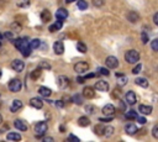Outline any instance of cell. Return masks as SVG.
I'll use <instances>...</instances> for the list:
<instances>
[{"label":"cell","instance_id":"cell-23","mask_svg":"<svg viewBox=\"0 0 158 142\" xmlns=\"http://www.w3.org/2000/svg\"><path fill=\"white\" fill-rule=\"evenodd\" d=\"M89 124H90V120L87 118V116H82V118L78 119V125L82 127H87L89 126Z\"/></svg>","mask_w":158,"mask_h":142},{"label":"cell","instance_id":"cell-28","mask_svg":"<svg viewBox=\"0 0 158 142\" xmlns=\"http://www.w3.org/2000/svg\"><path fill=\"white\" fill-rule=\"evenodd\" d=\"M125 116H126V119H129V120H135V119L138 118V116H137V113H136L135 110H130V111H127Z\"/></svg>","mask_w":158,"mask_h":142},{"label":"cell","instance_id":"cell-39","mask_svg":"<svg viewBox=\"0 0 158 142\" xmlns=\"http://www.w3.org/2000/svg\"><path fill=\"white\" fill-rule=\"evenodd\" d=\"M141 69H142V64H137L136 67H135V68L134 69H132V73H134V74H138L140 72H141Z\"/></svg>","mask_w":158,"mask_h":142},{"label":"cell","instance_id":"cell-50","mask_svg":"<svg viewBox=\"0 0 158 142\" xmlns=\"http://www.w3.org/2000/svg\"><path fill=\"white\" fill-rule=\"evenodd\" d=\"M153 22L157 25V26H158V13H156L154 14V16H153Z\"/></svg>","mask_w":158,"mask_h":142},{"label":"cell","instance_id":"cell-24","mask_svg":"<svg viewBox=\"0 0 158 142\" xmlns=\"http://www.w3.org/2000/svg\"><path fill=\"white\" fill-rule=\"evenodd\" d=\"M6 138L10 140V141H20L21 136H20V133H18V132H10V133H7Z\"/></svg>","mask_w":158,"mask_h":142},{"label":"cell","instance_id":"cell-52","mask_svg":"<svg viewBox=\"0 0 158 142\" xmlns=\"http://www.w3.org/2000/svg\"><path fill=\"white\" fill-rule=\"evenodd\" d=\"M84 80H85V78H83V77H78L77 78V82L79 83V84H83V83H84Z\"/></svg>","mask_w":158,"mask_h":142},{"label":"cell","instance_id":"cell-37","mask_svg":"<svg viewBox=\"0 0 158 142\" xmlns=\"http://www.w3.org/2000/svg\"><path fill=\"white\" fill-rule=\"evenodd\" d=\"M151 47H152V49H153V51L158 52V38L153 40V42L151 43Z\"/></svg>","mask_w":158,"mask_h":142},{"label":"cell","instance_id":"cell-41","mask_svg":"<svg viewBox=\"0 0 158 142\" xmlns=\"http://www.w3.org/2000/svg\"><path fill=\"white\" fill-rule=\"evenodd\" d=\"M98 73H100V74H103V76H109V71H107L106 68H98Z\"/></svg>","mask_w":158,"mask_h":142},{"label":"cell","instance_id":"cell-51","mask_svg":"<svg viewBox=\"0 0 158 142\" xmlns=\"http://www.w3.org/2000/svg\"><path fill=\"white\" fill-rule=\"evenodd\" d=\"M114 93H115V94H112V98H118V95H120V90H119V89H115Z\"/></svg>","mask_w":158,"mask_h":142},{"label":"cell","instance_id":"cell-9","mask_svg":"<svg viewBox=\"0 0 158 142\" xmlns=\"http://www.w3.org/2000/svg\"><path fill=\"white\" fill-rule=\"evenodd\" d=\"M95 89L99 91H107L109 90V83L105 80H99L95 83Z\"/></svg>","mask_w":158,"mask_h":142},{"label":"cell","instance_id":"cell-47","mask_svg":"<svg viewBox=\"0 0 158 142\" xmlns=\"http://www.w3.org/2000/svg\"><path fill=\"white\" fill-rule=\"evenodd\" d=\"M112 120V116H109V118H100L99 119V121H101V122H110Z\"/></svg>","mask_w":158,"mask_h":142},{"label":"cell","instance_id":"cell-15","mask_svg":"<svg viewBox=\"0 0 158 142\" xmlns=\"http://www.w3.org/2000/svg\"><path fill=\"white\" fill-rule=\"evenodd\" d=\"M56 18L58 19V20H65L68 18V11L65 10V9H63V7H61V9H58L57 10V13H56Z\"/></svg>","mask_w":158,"mask_h":142},{"label":"cell","instance_id":"cell-13","mask_svg":"<svg viewBox=\"0 0 158 142\" xmlns=\"http://www.w3.org/2000/svg\"><path fill=\"white\" fill-rule=\"evenodd\" d=\"M125 131H126L127 135H135V133L138 131V129H137V126L135 124L130 122V124H127L126 126H125Z\"/></svg>","mask_w":158,"mask_h":142},{"label":"cell","instance_id":"cell-38","mask_svg":"<svg viewBox=\"0 0 158 142\" xmlns=\"http://www.w3.org/2000/svg\"><path fill=\"white\" fill-rule=\"evenodd\" d=\"M40 68H42V69H51V64L47 63V62H42V63H40Z\"/></svg>","mask_w":158,"mask_h":142},{"label":"cell","instance_id":"cell-2","mask_svg":"<svg viewBox=\"0 0 158 142\" xmlns=\"http://www.w3.org/2000/svg\"><path fill=\"white\" fill-rule=\"evenodd\" d=\"M48 125L46 121H40L35 125V132H36V137L37 138H42V136L47 132Z\"/></svg>","mask_w":158,"mask_h":142},{"label":"cell","instance_id":"cell-12","mask_svg":"<svg viewBox=\"0 0 158 142\" xmlns=\"http://www.w3.org/2000/svg\"><path fill=\"white\" fill-rule=\"evenodd\" d=\"M53 51L56 54H62L64 52V45L61 41H57V42L53 43Z\"/></svg>","mask_w":158,"mask_h":142},{"label":"cell","instance_id":"cell-4","mask_svg":"<svg viewBox=\"0 0 158 142\" xmlns=\"http://www.w3.org/2000/svg\"><path fill=\"white\" fill-rule=\"evenodd\" d=\"M22 88V83L20 79L18 78H14L9 82V89L12 91V93H18V91H20Z\"/></svg>","mask_w":158,"mask_h":142},{"label":"cell","instance_id":"cell-60","mask_svg":"<svg viewBox=\"0 0 158 142\" xmlns=\"http://www.w3.org/2000/svg\"><path fill=\"white\" fill-rule=\"evenodd\" d=\"M0 47H1V41H0Z\"/></svg>","mask_w":158,"mask_h":142},{"label":"cell","instance_id":"cell-59","mask_svg":"<svg viewBox=\"0 0 158 142\" xmlns=\"http://www.w3.org/2000/svg\"><path fill=\"white\" fill-rule=\"evenodd\" d=\"M0 78H1V69H0Z\"/></svg>","mask_w":158,"mask_h":142},{"label":"cell","instance_id":"cell-58","mask_svg":"<svg viewBox=\"0 0 158 142\" xmlns=\"http://www.w3.org/2000/svg\"><path fill=\"white\" fill-rule=\"evenodd\" d=\"M3 38V35H1V33H0V40H1Z\"/></svg>","mask_w":158,"mask_h":142},{"label":"cell","instance_id":"cell-22","mask_svg":"<svg viewBox=\"0 0 158 142\" xmlns=\"http://www.w3.org/2000/svg\"><path fill=\"white\" fill-rule=\"evenodd\" d=\"M138 110L141 114L143 115H149L152 113V106H148V105H140L138 106Z\"/></svg>","mask_w":158,"mask_h":142},{"label":"cell","instance_id":"cell-25","mask_svg":"<svg viewBox=\"0 0 158 142\" xmlns=\"http://www.w3.org/2000/svg\"><path fill=\"white\" fill-rule=\"evenodd\" d=\"M135 83L138 87H142V88H147L148 87V80L146 78H137L135 80Z\"/></svg>","mask_w":158,"mask_h":142},{"label":"cell","instance_id":"cell-17","mask_svg":"<svg viewBox=\"0 0 158 142\" xmlns=\"http://www.w3.org/2000/svg\"><path fill=\"white\" fill-rule=\"evenodd\" d=\"M69 85V79L67 77H64V76H61L60 78H58V87H60L61 89H64V88H67Z\"/></svg>","mask_w":158,"mask_h":142},{"label":"cell","instance_id":"cell-35","mask_svg":"<svg viewBox=\"0 0 158 142\" xmlns=\"http://www.w3.org/2000/svg\"><path fill=\"white\" fill-rule=\"evenodd\" d=\"M30 0H21V1H19L18 3V6H20V7H27V6H30Z\"/></svg>","mask_w":158,"mask_h":142},{"label":"cell","instance_id":"cell-19","mask_svg":"<svg viewBox=\"0 0 158 142\" xmlns=\"http://www.w3.org/2000/svg\"><path fill=\"white\" fill-rule=\"evenodd\" d=\"M127 20H129L130 22H132V24H136V22L140 20V16H138V14L135 13V11H130V13H127Z\"/></svg>","mask_w":158,"mask_h":142},{"label":"cell","instance_id":"cell-14","mask_svg":"<svg viewBox=\"0 0 158 142\" xmlns=\"http://www.w3.org/2000/svg\"><path fill=\"white\" fill-rule=\"evenodd\" d=\"M21 107H22V102L19 100V99H15L12 102V104H11V106H10V111L11 113H16V111H19Z\"/></svg>","mask_w":158,"mask_h":142},{"label":"cell","instance_id":"cell-16","mask_svg":"<svg viewBox=\"0 0 158 142\" xmlns=\"http://www.w3.org/2000/svg\"><path fill=\"white\" fill-rule=\"evenodd\" d=\"M103 114L106 115V116H112L115 114V107H114V105H111V104L105 105L103 107Z\"/></svg>","mask_w":158,"mask_h":142},{"label":"cell","instance_id":"cell-54","mask_svg":"<svg viewBox=\"0 0 158 142\" xmlns=\"http://www.w3.org/2000/svg\"><path fill=\"white\" fill-rule=\"evenodd\" d=\"M95 76H96L95 73H90V74H88V76H85L84 78H85V79H88V78H94Z\"/></svg>","mask_w":158,"mask_h":142},{"label":"cell","instance_id":"cell-44","mask_svg":"<svg viewBox=\"0 0 158 142\" xmlns=\"http://www.w3.org/2000/svg\"><path fill=\"white\" fill-rule=\"evenodd\" d=\"M85 110H87L89 114H94V111H95V107H94L93 105H87V106H85Z\"/></svg>","mask_w":158,"mask_h":142},{"label":"cell","instance_id":"cell-20","mask_svg":"<svg viewBox=\"0 0 158 142\" xmlns=\"http://www.w3.org/2000/svg\"><path fill=\"white\" fill-rule=\"evenodd\" d=\"M14 126L18 129V130H20V131H26L27 130V125L25 124L22 120H15Z\"/></svg>","mask_w":158,"mask_h":142},{"label":"cell","instance_id":"cell-56","mask_svg":"<svg viewBox=\"0 0 158 142\" xmlns=\"http://www.w3.org/2000/svg\"><path fill=\"white\" fill-rule=\"evenodd\" d=\"M74 1H78V0H65L67 4H71V3H74Z\"/></svg>","mask_w":158,"mask_h":142},{"label":"cell","instance_id":"cell-7","mask_svg":"<svg viewBox=\"0 0 158 142\" xmlns=\"http://www.w3.org/2000/svg\"><path fill=\"white\" fill-rule=\"evenodd\" d=\"M11 68L15 71V72H22L24 68H25V63L24 61H20V60H14L12 63H11Z\"/></svg>","mask_w":158,"mask_h":142},{"label":"cell","instance_id":"cell-61","mask_svg":"<svg viewBox=\"0 0 158 142\" xmlns=\"http://www.w3.org/2000/svg\"><path fill=\"white\" fill-rule=\"evenodd\" d=\"M0 107H1V102H0Z\"/></svg>","mask_w":158,"mask_h":142},{"label":"cell","instance_id":"cell-34","mask_svg":"<svg viewBox=\"0 0 158 142\" xmlns=\"http://www.w3.org/2000/svg\"><path fill=\"white\" fill-rule=\"evenodd\" d=\"M104 126H101V125H96L95 126V129H94V132L96 133V135H99V136H101V135H104Z\"/></svg>","mask_w":158,"mask_h":142},{"label":"cell","instance_id":"cell-43","mask_svg":"<svg viewBox=\"0 0 158 142\" xmlns=\"http://www.w3.org/2000/svg\"><path fill=\"white\" fill-rule=\"evenodd\" d=\"M152 135H153L154 138H158V124L154 125V127H153V130H152Z\"/></svg>","mask_w":158,"mask_h":142},{"label":"cell","instance_id":"cell-36","mask_svg":"<svg viewBox=\"0 0 158 142\" xmlns=\"http://www.w3.org/2000/svg\"><path fill=\"white\" fill-rule=\"evenodd\" d=\"M118 78H119V83H120V85H125V84L127 83V78L125 77L123 74H122V76H120V77H118Z\"/></svg>","mask_w":158,"mask_h":142},{"label":"cell","instance_id":"cell-27","mask_svg":"<svg viewBox=\"0 0 158 142\" xmlns=\"http://www.w3.org/2000/svg\"><path fill=\"white\" fill-rule=\"evenodd\" d=\"M41 71H42V68H36L35 71H32L31 72V74H30V77H31V79H34V80H36L37 78H40V76H41Z\"/></svg>","mask_w":158,"mask_h":142},{"label":"cell","instance_id":"cell-1","mask_svg":"<svg viewBox=\"0 0 158 142\" xmlns=\"http://www.w3.org/2000/svg\"><path fill=\"white\" fill-rule=\"evenodd\" d=\"M14 45L22 53L24 57H29L31 54L32 48L30 46V42H29L27 38H18V40H15L14 41Z\"/></svg>","mask_w":158,"mask_h":142},{"label":"cell","instance_id":"cell-45","mask_svg":"<svg viewBox=\"0 0 158 142\" xmlns=\"http://www.w3.org/2000/svg\"><path fill=\"white\" fill-rule=\"evenodd\" d=\"M141 40H142L143 43H147L148 42V35L146 32H142V35H141Z\"/></svg>","mask_w":158,"mask_h":142},{"label":"cell","instance_id":"cell-53","mask_svg":"<svg viewBox=\"0 0 158 142\" xmlns=\"http://www.w3.org/2000/svg\"><path fill=\"white\" fill-rule=\"evenodd\" d=\"M42 140L45 142H52L53 141V137H42Z\"/></svg>","mask_w":158,"mask_h":142},{"label":"cell","instance_id":"cell-57","mask_svg":"<svg viewBox=\"0 0 158 142\" xmlns=\"http://www.w3.org/2000/svg\"><path fill=\"white\" fill-rule=\"evenodd\" d=\"M3 122V118H1V115H0V124Z\"/></svg>","mask_w":158,"mask_h":142},{"label":"cell","instance_id":"cell-30","mask_svg":"<svg viewBox=\"0 0 158 142\" xmlns=\"http://www.w3.org/2000/svg\"><path fill=\"white\" fill-rule=\"evenodd\" d=\"M77 49L80 52V53H85L87 52V46L84 42H78L77 43Z\"/></svg>","mask_w":158,"mask_h":142},{"label":"cell","instance_id":"cell-11","mask_svg":"<svg viewBox=\"0 0 158 142\" xmlns=\"http://www.w3.org/2000/svg\"><path fill=\"white\" fill-rule=\"evenodd\" d=\"M30 105L32 107H35V109H42V106H43V102L41 100L40 98H32L30 100Z\"/></svg>","mask_w":158,"mask_h":142},{"label":"cell","instance_id":"cell-49","mask_svg":"<svg viewBox=\"0 0 158 142\" xmlns=\"http://www.w3.org/2000/svg\"><path fill=\"white\" fill-rule=\"evenodd\" d=\"M68 141H76V142H79V138H78V137H76L74 135H69Z\"/></svg>","mask_w":158,"mask_h":142},{"label":"cell","instance_id":"cell-26","mask_svg":"<svg viewBox=\"0 0 158 142\" xmlns=\"http://www.w3.org/2000/svg\"><path fill=\"white\" fill-rule=\"evenodd\" d=\"M41 19H42L43 22H49V20H51V13L48 10H43L42 14H41Z\"/></svg>","mask_w":158,"mask_h":142},{"label":"cell","instance_id":"cell-42","mask_svg":"<svg viewBox=\"0 0 158 142\" xmlns=\"http://www.w3.org/2000/svg\"><path fill=\"white\" fill-rule=\"evenodd\" d=\"M4 37H5L6 40H14V33L10 32V31H7V32L4 33Z\"/></svg>","mask_w":158,"mask_h":142},{"label":"cell","instance_id":"cell-18","mask_svg":"<svg viewBox=\"0 0 158 142\" xmlns=\"http://www.w3.org/2000/svg\"><path fill=\"white\" fill-rule=\"evenodd\" d=\"M38 94H40L41 96H43V98H48L49 95L52 94V90L49 89V88H46V87H40Z\"/></svg>","mask_w":158,"mask_h":142},{"label":"cell","instance_id":"cell-40","mask_svg":"<svg viewBox=\"0 0 158 142\" xmlns=\"http://www.w3.org/2000/svg\"><path fill=\"white\" fill-rule=\"evenodd\" d=\"M93 1V4L96 6V7H100L104 5V0H91Z\"/></svg>","mask_w":158,"mask_h":142},{"label":"cell","instance_id":"cell-55","mask_svg":"<svg viewBox=\"0 0 158 142\" xmlns=\"http://www.w3.org/2000/svg\"><path fill=\"white\" fill-rule=\"evenodd\" d=\"M120 109H121V110H125V109H126V105H125L122 102H120Z\"/></svg>","mask_w":158,"mask_h":142},{"label":"cell","instance_id":"cell-32","mask_svg":"<svg viewBox=\"0 0 158 142\" xmlns=\"http://www.w3.org/2000/svg\"><path fill=\"white\" fill-rule=\"evenodd\" d=\"M78 9L79 10H85L88 7V3L85 1V0H78Z\"/></svg>","mask_w":158,"mask_h":142},{"label":"cell","instance_id":"cell-29","mask_svg":"<svg viewBox=\"0 0 158 142\" xmlns=\"http://www.w3.org/2000/svg\"><path fill=\"white\" fill-rule=\"evenodd\" d=\"M114 127L112 126H105V129H104V136H106V137H110L112 133H114Z\"/></svg>","mask_w":158,"mask_h":142},{"label":"cell","instance_id":"cell-5","mask_svg":"<svg viewBox=\"0 0 158 142\" xmlns=\"http://www.w3.org/2000/svg\"><path fill=\"white\" fill-rule=\"evenodd\" d=\"M105 64H106L107 68L115 69V68H118V67H119V60L116 57H114V56H109L105 60Z\"/></svg>","mask_w":158,"mask_h":142},{"label":"cell","instance_id":"cell-3","mask_svg":"<svg viewBox=\"0 0 158 142\" xmlns=\"http://www.w3.org/2000/svg\"><path fill=\"white\" fill-rule=\"evenodd\" d=\"M125 60H126L127 63H131V64L137 63L140 60V53L135 51V49H130V51L125 53Z\"/></svg>","mask_w":158,"mask_h":142},{"label":"cell","instance_id":"cell-33","mask_svg":"<svg viewBox=\"0 0 158 142\" xmlns=\"http://www.w3.org/2000/svg\"><path fill=\"white\" fill-rule=\"evenodd\" d=\"M40 45H41V41H40L38 38L32 40L31 42H30V46H31V48H32V49H36V48H38V47H40Z\"/></svg>","mask_w":158,"mask_h":142},{"label":"cell","instance_id":"cell-48","mask_svg":"<svg viewBox=\"0 0 158 142\" xmlns=\"http://www.w3.org/2000/svg\"><path fill=\"white\" fill-rule=\"evenodd\" d=\"M137 121L140 122V124H146L147 122V120H146V118H143V116H138V118H137Z\"/></svg>","mask_w":158,"mask_h":142},{"label":"cell","instance_id":"cell-46","mask_svg":"<svg viewBox=\"0 0 158 142\" xmlns=\"http://www.w3.org/2000/svg\"><path fill=\"white\" fill-rule=\"evenodd\" d=\"M56 106L57 107H63L64 106V100H57V102H54Z\"/></svg>","mask_w":158,"mask_h":142},{"label":"cell","instance_id":"cell-6","mask_svg":"<svg viewBox=\"0 0 158 142\" xmlns=\"http://www.w3.org/2000/svg\"><path fill=\"white\" fill-rule=\"evenodd\" d=\"M88 69H89V63H87V62H84V61L78 62V63L74 64V71H76L77 73H79V74L85 73Z\"/></svg>","mask_w":158,"mask_h":142},{"label":"cell","instance_id":"cell-31","mask_svg":"<svg viewBox=\"0 0 158 142\" xmlns=\"http://www.w3.org/2000/svg\"><path fill=\"white\" fill-rule=\"evenodd\" d=\"M83 95H79V94H76L73 96V103H76V104H78V105H82L83 104Z\"/></svg>","mask_w":158,"mask_h":142},{"label":"cell","instance_id":"cell-21","mask_svg":"<svg viewBox=\"0 0 158 142\" xmlns=\"http://www.w3.org/2000/svg\"><path fill=\"white\" fill-rule=\"evenodd\" d=\"M62 27H63V22H62V20H58L57 22L52 24L51 26H49V31H51V32H56V31H60Z\"/></svg>","mask_w":158,"mask_h":142},{"label":"cell","instance_id":"cell-8","mask_svg":"<svg viewBox=\"0 0 158 142\" xmlns=\"http://www.w3.org/2000/svg\"><path fill=\"white\" fill-rule=\"evenodd\" d=\"M125 99H126V103L130 104V105H134V104H136V102H137V96H136V94H135L132 90L127 91Z\"/></svg>","mask_w":158,"mask_h":142},{"label":"cell","instance_id":"cell-10","mask_svg":"<svg viewBox=\"0 0 158 142\" xmlns=\"http://www.w3.org/2000/svg\"><path fill=\"white\" fill-rule=\"evenodd\" d=\"M83 96L85 99H93L95 96V93H94V88L91 87H85L83 89Z\"/></svg>","mask_w":158,"mask_h":142}]
</instances>
